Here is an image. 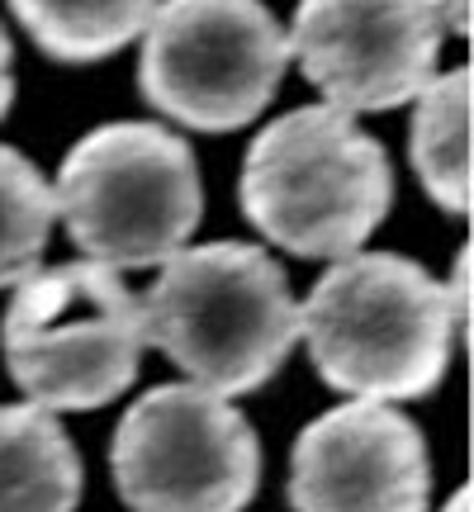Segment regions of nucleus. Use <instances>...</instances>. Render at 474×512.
<instances>
[{
    "mask_svg": "<svg viewBox=\"0 0 474 512\" xmlns=\"http://www.w3.org/2000/svg\"><path fill=\"white\" fill-rule=\"evenodd\" d=\"M0 342L34 408L86 413L119 399L143 366V299L95 261L38 266L10 294Z\"/></svg>",
    "mask_w": 474,
    "mask_h": 512,
    "instance_id": "obj_5",
    "label": "nucleus"
},
{
    "mask_svg": "<svg viewBox=\"0 0 474 512\" xmlns=\"http://www.w3.org/2000/svg\"><path fill=\"white\" fill-rule=\"evenodd\" d=\"M441 512H470V494H465V489H456V494L446 498V508Z\"/></svg>",
    "mask_w": 474,
    "mask_h": 512,
    "instance_id": "obj_16",
    "label": "nucleus"
},
{
    "mask_svg": "<svg viewBox=\"0 0 474 512\" xmlns=\"http://www.w3.org/2000/svg\"><path fill=\"white\" fill-rule=\"evenodd\" d=\"M427 489V441L394 403L351 399L294 441V512H427Z\"/></svg>",
    "mask_w": 474,
    "mask_h": 512,
    "instance_id": "obj_9",
    "label": "nucleus"
},
{
    "mask_svg": "<svg viewBox=\"0 0 474 512\" xmlns=\"http://www.w3.org/2000/svg\"><path fill=\"white\" fill-rule=\"evenodd\" d=\"M53 219V185L19 147L0 143V290H15L38 271Z\"/></svg>",
    "mask_w": 474,
    "mask_h": 512,
    "instance_id": "obj_13",
    "label": "nucleus"
},
{
    "mask_svg": "<svg viewBox=\"0 0 474 512\" xmlns=\"http://www.w3.org/2000/svg\"><path fill=\"white\" fill-rule=\"evenodd\" d=\"M110 465L133 512H242L261 479V441L228 399L162 384L119 418Z\"/></svg>",
    "mask_w": 474,
    "mask_h": 512,
    "instance_id": "obj_7",
    "label": "nucleus"
},
{
    "mask_svg": "<svg viewBox=\"0 0 474 512\" xmlns=\"http://www.w3.org/2000/svg\"><path fill=\"white\" fill-rule=\"evenodd\" d=\"M10 57H15V48H10V34L0 29V119H5L10 100H15V76H10Z\"/></svg>",
    "mask_w": 474,
    "mask_h": 512,
    "instance_id": "obj_15",
    "label": "nucleus"
},
{
    "mask_svg": "<svg viewBox=\"0 0 474 512\" xmlns=\"http://www.w3.org/2000/svg\"><path fill=\"white\" fill-rule=\"evenodd\" d=\"M81 456L57 413L0 403V512H72Z\"/></svg>",
    "mask_w": 474,
    "mask_h": 512,
    "instance_id": "obj_10",
    "label": "nucleus"
},
{
    "mask_svg": "<svg viewBox=\"0 0 474 512\" xmlns=\"http://www.w3.org/2000/svg\"><path fill=\"white\" fill-rule=\"evenodd\" d=\"M143 299L147 347L219 399L252 394L299 342V304L271 252L247 242L185 247Z\"/></svg>",
    "mask_w": 474,
    "mask_h": 512,
    "instance_id": "obj_3",
    "label": "nucleus"
},
{
    "mask_svg": "<svg viewBox=\"0 0 474 512\" xmlns=\"http://www.w3.org/2000/svg\"><path fill=\"white\" fill-rule=\"evenodd\" d=\"M456 332L446 285L394 252L332 261L299 304V342L313 370L361 403H399L437 389Z\"/></svg>",
    "mask_w": 474,
    "mask_h": 512,
    "instance_id": "obj_1",
    "label": "nucleus"
},
{
    "mask_svg": "<svg viewBox=\"0 0 474 512\" xmlns=\"http://www.w3.org/2000/svg\"><path fill=\"white\" fill-rule=\"evenodd\" d=\"M394 200L380 138L332 105H304L256 133L237 176V204L256 233L313 261L361 252Z\"/></svg>",
    "mask_w": 474,
    "mask_h": 512,
    "instance_id": "obj_2",
    "label": "nucleus"
},
{
    "mask_svg": "<svg viewBox=\"0 0 474 512\" xmlns=\"http://www.w3.org/2000/svg\"><path fill=\"white\" fill-rule=\"evenodd\" d=\"M24 34L57 62H100L147 29L157 0H10Z\"/></svg>",
    "mask_w": 474,
    "mask_h": 512,
    "instance_id": "obj_12",
    "label": "nucleus"
},
{
    "mask_svg": "<svg viewBox=\"0 0 474 512\" xmlns=\"http://www.w3.org/2000/svg\"><path fill=\"white\" fill-rule=\"evenodd\" d=\"M413 166L422 190L441 209L465 214L470 204V72L465 67L432 76V86L418 95Z\"/></svg>",
    "mask_w": 474,
    "mask_h": 512,
    "instance_id": "obj_11",
    "label": "nucleus"
},
{
    "mask_svg": "<svg viewBox=\"0 0 474 512\" xmlns=\"http://www.w3.org/2000/svg\"><path fill=\"white\" fill-rule=\"evenodd\" d=\"M53 204L86 261L147 271L185 252L200 228V166L171 128L124 119L86 133L67 152Z\"/></svg>",
    "mask_w": 474,
    "mask_h": 512,
    "instance_id": "obj_4",
    "label": "nucleus"
},
{
    "mask_svg": "<svg viewBox=\"0 0 474 512\" xmlns=\"http://www.w3.org/2000/svg\"><path fill=\"white\" fill-rule=\"evenodd\" d=\"M437 5L441 24H446V34H470V0H432Z\"/></svg>",
    "mask_w": 474,
    "mask_h": 512,
    "instance_id": "obj_14",
    "label": "nucleus"
},
{
    "mask_svg": "<svg viewBox=\"0 0 474 512\" xmlns=\"http://www.w3.org/2000/svg\"><path fill=\"white\" fill-rule=\"evenodd\" d=\"M290 67V38L261 0H166L143 29L147 105L204 133L252 124Z\"/></svg>",
    "mask_w": 474,
    "mask_h": 512,
    "instance_id": "obj_6",
    "label": "nucleus"
},
{
    "mask_svg": "<svg viewBox=\"0 0 474 512\" xmlns=\"http://www.w3.org/2000/svg\"><path fill=\"white\" fill-rule=\"evenodd\" d=\"M441 34L432 0H299L285 38L332 110L380 114L432 86Z\"/></svg>",
    "mask_w": 474,
    "mask_h": 512,
    "instance_id": "obj_8",
    "label": "nucleus"
}]
</instances>
